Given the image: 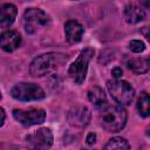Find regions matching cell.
<instances>
[{
    "mask_svg": "<svg viewBox=\"0 0 150 150\" xmlns=\"http://www.w3.org/2000/svg\"><path fill=\"white\" fill-rule=\"evenodd\" d=\"M68 55L60 52H50L42 54L38 57H35L30 66H29V73L34 77H41L45 76L53 70L57 69L59 67L63 66L68 61Z\"/></svg>",
    "mask_w": 150,
    "mask_h": 150,
    "instance_id": "obj_1",
    "label": "cell"
},
{
    "mask_svg": "<svg viewBox=\"0 0 150 150\" xmlns=\"http://www.w3.org/2000/svg\"><path fill=\"white\" fill-rule=\"evenodd\" d=\"M100 124L101 127L109 132H117L122 130L127 123V111L122 107L117 105H105L100 109Z\"/></svg>",
    "mask_w": 150,
    "mask_h": 150,
    "instance_id": "obj_2",
    "label": "cell"
},
{
    "mask_svg": "<svg viewBox=\"0 0 150 150\" xmlns=\"http://www.w3.org/2000/svg\"><path fill=\"white\" fill-rule=\"evenodd\" d=\"M107 87L111 97L121 105H128L134 100L135 89L129 82L124 80H120V79L110 80L108 81Z\"/></svg>",
    "mask_w": 150,
    "mask_h": 150,
    "instance_id": "obj_3",
    "label": "cell"
},
{
    "mask_svg": "<svg viewBox=\"0 0 150 150\" xmlns=\"http://www.w3.org/2000/svg\"><path fill=\"white\" fill-rule=\"evenodd\" d=\"M94 56V49L93 48H84L81 50L79 57L71 63V66L68 69V75L71 77V80L76 84H81L87 75L88 64L91 57Z\"/></svg>",
    "mask_w": 150,
    "mask_h": 150,
    "instance_id": "obj_4",
    "label": "cell"
},
{
    "mask_svg": "<svg viewBox=\"0 0 150 150\" xmlns=\"http://www.w3.org/2000/svg\"><path fill=\"white\" fill-rule=\"evenodd\" d=\"M50 23V18L40 8H28L23 13V28L28 34L36 33L40 28H46Z\"/></svg>",
    "mask_w": 150,
    "mask_h": 150,
    "instance_id": "obj_5",
    "label": "cell"
},
{
    "mask_svg": "<svg viewBox=\"0 0 150 150\" xmlns=\"http://www.w3.org/2000/svg\"><path fill=\"white\" fill-rule=\"evenodd\" d=\"M11 95L19 101H39L45 98L46 96L45 90L40 86L27 82L16 83L12 88Z\"/></svg>",
    "mask_w": 150,
    "mask_h": 150,
    "instance_id": "obj_6",
    "label": "cell"
},
{
    "mask_svg": "<svg viewBox=\"0 0 150 150\" xmlns=\"http://www.w3.org/2000/svg\"><path fill=\"white\" fill-rule=\"evenodd\" d=\"M13 117L23 127H32L35 124H41L46 118V111L41 108H30L27 110L14 109Z\"/></svg>",
    "mask_w": 150,
    "mask_h": 150,
    "instance_id": "obj_7",
    "label": "cell"
},
{
    "mask_svg": "<svg viewBox=\"0 0 150 150\" xmlns=\"http://www.w3.org/2000/svg\"><path fill=\"white\" fill-rule=\"evenodd\" d=\"M28 146L34 149H47L53 144V134L48 128H40L26 137Z\"/></svg>",
    "mask_w": 150,
    "mask_h": 150,
    "instance_id": "obj_8",
    "label": "cell"
},
{
    "mask_svg": "<svg viewBox=\"0 0 150 150\" xmlns=\"http://www.w3.org/2000/svg\"><path fill=\"white\" fill-rule=\"evenodd\" d=\"M67 120L71 127L75 128H84L89 124L90 121V111L87 107L76 105L71 108L67 114Z\"/></svg>",
    "mask_w": 150,
    "mask_h": 150,
    "instance_id": "obj_9",
    "label": "cell"
},
{
    "mask_svg": "<svg viewBox=\"0 0 150 150\" xmlns=\"http://www.w3.org/2000/svg\"><path fill=\"white\" fill-rule=\"evenodd\" d=\"M21 43V35L15 30H6L0 34V48L5 52L15 50Z\"/></svg>",
    "mask_w": 150,
    "mask_h": 150,
    "instance_id": "obj_10",
    "label": "cell"
},
{
    "mask_svg": "<svg viewBox=\"0 0 150 150\" xmlns=\"http://www.w3.org/2000/svg\"><path fill=\"white\" fill-rule=\"evenodd\" d=\"M64 33H66V39L69 43H77L81 41L83 36L84 28L79 21L68 20L64 25Z\"/></svg>",
    "mask_w": 150,
    "mask_h": 150,
    "instance_id": "obj_11",
    "label": "cell"
},
{
    "mask_svg": "<svg viewBox=\"0 0 150 150\" xmlns=\"http://www.w3.org/2000/svg\"><path fill=\"white\" fill-rule=\"evenodd\" d=\"M18 14V9L13 4H5L0 6V27L8 28L13 25Z\"/></svg>",
    "mask_w": 150,
    "mask_h": 150,
    "instance_id": "obj_12",
    "label": "cell"
},
{
    "mask_svg": "<svg viewBox=\"0 0 150 150\" xmlns=\"http://www.w3.org/2000/svg\"><path fill=\"white\" fill-rule=\"evenodd\" d=\"M124 18L129 23H137L145 19V11L139 5L129 4L124 8Z\"/></svg>",
    "mask_w": 150,
    "mask_h": 150,
    "instance_id": "obj_13",
    "label": "cell"
},
{
    "mask_svg": "<svg viewBox=\"0 0 150 150\" xmlns=\"http://www.w3.org/2000/svg\"><path fill=\"white\" fill-rule=\"evenodd\" d=\"M88 100L98 109H102L108 103L103 89L97 87V86H95V87L89 89V91H88Z\"/></svg>",
    "mask_w": 150,
    "mask_h": 150,
    "instance_id": "obj_14",
    "label": "cell"
},
{
    "mask_svg": "<svg viewBox=\"0 0 150 150\" xmlns=\"http://www.w3.org/2000/svg\"><path fill=\"white\" fill-rule=\"evenodd\" d=\"M127 66L136 74H144L149 70V60L146 57H136L127 61Z\"/></svg>",
    "mask_w": 150,
    "mask_h": 150,
    "instance_id": "obj_15",
    "label": "cell"
},
{
    "mask_svg": "<svg viewBox=\"0 0 150 150\" xmlns=\"http://www.w3.org/2000/svg\"><path fill=\"white\" fill-rule=\"evenodd\" d=\"M137 110L142 117H148L150 112V100L146 91H142L137 100Z\"/></svg>",
    "mask_w": 150,
    "mask_h": 150,
    "instance_id": "obj_16",
    "label": "cell"
},
{
    "mask_svg": "<svg viewBox=\"0 0 150 150\" xmlns=\"http://www.w3.org/2000/svg\"><path fill=\"white\" fill-rule=\"evenodd\" d=\"M104 149H116V150H128L130 149V145L127 139L122 137H112L108 141V143L104 145Z\"/></svg>",
    "mask_w": 150,
    "mask_h": 150,
    "instance_id": "obj_17",
    "label": "cell"
},
{
    "mask_svg": "<svg viewBox=\"0 0 150 150\" xmlns=\"http://www.w3.org/2000/svg\"><path fill=\"white\" fill-rule=\"evenodd\" d=\"M129 48L130 50H132L134 53H141L145 49V45L143 41L141 40H132L130 43H129Z\"/></svg>",
    "mask_w": 150,
    "mask_h": 150,
    "instance_id": "obj_18",
    "label": "cell"
},
{
    "mask_svg": "<svg viewBox=\"0 0 150 150\" xmlns=\"http://www.w3.org/2000/svg\"><path fill=\"white\" fill-rule=\"evenodd\" d=\"M111 74H112V76H114L115 79H120V77L122 76V74H123V71H122V69H121L120 67H115V68L112 69V71H111Z\"/></svg>",
    "mask_w": 150,
    "mask_h": 150,
    "instance_id": "obj_19",
    "label": "cell"
},
{
    "mask_svg": "<svg viewBox=\"0 0 150 150\" xmlns=\"http://www.w3.org/2000/svg\"><path fill=\"white\" fill-rule=\"evenodd\" d=\"M95 141H96V135L94 132H90L87 136V143L88 144H93V143H95Z\"/></svg>",
    "mask_w": 150,
    "mask_h": 150,
    "instance_id": "obj_20",
    "label": "cell"
},
{
    "mask_svg": "<svg viewBox=\"0 0 150 150\" xmlns=\"http://www.w3.org/2000/svg\"><path fill=\"white\" fill-rule=\"evenodd\" d=\"M5 118H6V114H5V110L2 108H0V127H2L4 122H5Z\"/></svg>",
    "mask_w": 150,
    "mask_h": 150,
    "instance_id": "obj_21",
    "label": "cell"
},
{
    "mask_svg": "<svg viewBox=\"0 0 150 150\" xmlns=\"http://www.w3.org/2000/svg\"><path fill=\"white\" fill-rule=\"evenodd\" d=\"M142 2L144 4V7L145 8H149V0H142Z\"/></svg>",
    "mask_w": 150,
    "mask_h": 150,
    "instance_id": "obj_22",
    "label": "cell"
},
{
    "mask_svg": "<svg viewBox=\"0 0 150 150\" xmlns=\"http://www.w3.org/2000/svg\"><path fill=\"white\" fill-rule=\"evenodd\" d=\"M0 100H1V94H0Z\"/></svg>",
    "mask_w": 150,
    "mask_h": 150,
    "instance_id": "obj_23",
    "label": "cell"
}]
</instances>
